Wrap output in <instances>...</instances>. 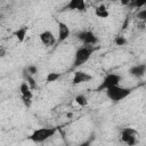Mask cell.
Instances as JSON below:
<instances>
[{
	"label": "cell",
	"mask_w": 146,
	"mask_h": 146,
	"mask_svg": "<svg viewBox=\"0 0 146 146\" xmlns=\"http://www.w3.org/2000/svg\"><path fill=\"white\" fill-rule=\"evenodd\" d=\"M95 51H96L95 47H90V46H81V47H79L76 49L75 54H74L73 67H80L81 65L87 63Z\"/></svg>",
	"instance_id": "6da1fadb"
},
{
	"label": "cell",
	"mask_w": 146,
	"mask_h": 146,
	"mask_svg": "<svg viewBox=\"0 0 146 146\" xmlns=\"http://www.w3.org/2000/svg\"><path fill=\"white\" fill-rule=\"evenodd\" d=\"M131 92H132L131 88H125L122 86H115V87L106 90V96L113 103H119V102L125 99L128 96H130Z\"/></svg>",
	"instance_id": "7a4b0ae2"
},
{
	"label": "cell",
	"mask_w": 146,
	"mask_h": 146,
	"mask_svg": "<svg viewBox=\"0 0 146 146\" xmlns=\"http://www.w3.org/2000/svg\"><path fill=\"white\" fill-rule=\"evenodd\" d=\"M57 132V128L55 127H44V128H39L34 130L30 136L29 139L34 141V143H43L51 138L55 133Z\"/></svg>",
	"instance_id": "3957f363"
},
{
	"label": "cell",
	"mask_w": 146,
	"mask_h": 146,
	"mask_svg": "<svg viewBox=\"0 0 146 146\" xmlns=\"http://www.w3.org/2000/svg\"><path fill=\"white\" fill-rule=\"evenodd\" d=\"M121 80H122L121 75L115 74V73H110V74H107V75L103 79V81L100 82V84L97 87L96 91H103V90L106 91V90L110 89V88H113V87H115V86H120Z\"/></svg>",
	"instance_id": "277c9868"
},
{
	"label": "cell",
	"mask_w": 146,
	"mask_h": 146,
	"mask_svg": "<svg viewBox=\"0 0 146 146\" xmlns=\"http://www.w3.org/2000/svg\"><path fill=\"white\" fill-rule=\"evenodd\" d=\"M139 133L133 128H124L121 131V139L128 146H135L138 143Z\"/></svg>",
	"instance_id": "5b68a950"
},
{
	"label": "cell",
	"mask_w": 146,
	"mask_h": 146,
	"mask_svg": "<svg viewBox=\"0 0 146 146\" xmlns=\"http://www.w3.org/2000/svg\"><path fill=\"white\" fill-rule=\"evenodd\" d=\"M76 38L83 43V46H90V47H95V44L98 43V38L97 35L90 31V30H84V31H80L76 33Z\"/></svg>",
	"instance_id": "8992f818"
},
{
	"label": "cell",
	"mask_w": 146,
	"mask_h": 146,
	"mask_svg": "<svg viewBox=\"0 0 146 146\" xmlns=\"http://www.w3.org/2000/svg\"><path fill=\"white\" fill-rule=\"evenodd\" d=\"M19 92H21V96H22V100L24 103V105L26 107H31L32 105V97H33V92H32V89L31 87L25 82L23 81L19 86Z\"/></svg>",
	"instance_id": "52a82bcc"
},
{
	"label": "cell",
	"mask_w": 146,
	"mask_h": 146,
	"mask_svg": "<svg viewBox=\"0 0 146 146\" xmlns=\"http://www.w3.org/2000/svg\"><path fill=\"white\" fill-rule=\"evenodd\" d=\"M129 74L136 79H141L146 74V63H140L129 68Z\"/></svg>",
	"instance_id": "ba28073f"
},
{
	"label": "cell",
	"mask_w": 146,
	"mask_h": 146,
	"mask_svg": "<svg viewBox=\"0 0 146 146\" xmlns=\"http://www.w3.org/2000/svg\"><path fill=\"white\" fill-rule=\"evenodd\" d=\"M58 38H57V42H63L65 41L68 36H70V27L66 23L62 22V21H58Z\"/></svg>",
	"instance_id": "9c48e42d"
},
{
	"label": "cell",
	"mask_w": 146,
	"mask_h": 146,
	"mask_svg": "<svg viewBox=\"0 0 146 146\" xmlns=\"http://www.w3.org/2000/svg\"><path fill=\"white\" fill-rule=\"evenodd\" d=\"M39 38H40L41 43H42L43 46H46V47H51V46H54L55 42H56V39H55L52 32H51V31H48V30L41 32V33L39 34Z\"/></svg>",
	"instance_id": "30bf717a"
},
{
	"label": "cell",
	"mask_w": 146,
	"mask_h": 146,
	"mask_svg": "<svg viewBox=\"0 0 146 146\" xmlns=\"http://www.w3.org/2000/svg\"><path fill=\"white\" fill-rule=\"evenodd\" d=\"M92 79L91 74L87 73V72H83V71H76L73 75V79H72V83L73 84H80V83H84V82H88Z\"/></svg>",
	"instance_id": "8fae6325"
},
{
	"label": "cell",
	"mask_w": 146,
	"mask_h": 146,
	"mask_svg": "<svg viewBox=\"0 0 146 146\" xmlns=\"http://www.w3.org/2000/svg\"><path fill=\"white\" fill-rule=\"evenodd\" d=\"M65 9L68 10H79V11H86L87 5L84 0H71L65 6Z\"/></svg>",
	"instance_id": "7c38bea8"
},
{
	"label": "cell",
	"mask_w": 146,
	"mask_h": 146,
	"mask_svg": "<svg viewBox=\"0 0 146 146\" xmlns=\"http://www.w3.org/2000/svg\"><path fill=\"white\" fill-rule=\"evenodd\" d=\"M27 31H29V27L26 25H23L21 27H18L15 32H14V36L19 41V42H23L26 38V34H27Z\"/></svg>",
	"instance_id": "4fadbf2b"
},
{
	"label": "cell",
	"mask_w": 146,
	"mask_h": 146,
	"mask_svg": "<svg viewBox=\"0 0 146 146\" xmlns=\"http://www.w3.org/2000/svg\"><path fill=\"white\" fill-rule=\"evenodd\" d=\"M95 15L98 17V18H107L110 13L107 10V7L105 5H99L96 7L95 9Z\"/></svg>",
	"instance_id": "5bb4252c"
},
{
	"label": "cell",
	"mask_w": 146,
	"mask_h": 146,
	"mask_svg": "<svg viewBox=\"0 0 146 146\" xmlns=\"http://www.w3.org/2000/svg\"><path fill=\"white\" fill-rule=\"evenodd\" d=\"M23 78H24V81L31 87V89L32 90H34V89H36V87H38V84H36V81H35V79H34V76H32V75H30V74H27L24 70H23Z\"/></svg>",
	"instance_id": "9a60e30c"
},
{
	"label": "cell",
	"mask_w": 146,
	"mask_h": 146,
	"mask_svg": "<svg viewBox=\"0 0 146 146\" xmlns=\"http://www.w3.org/2000/svg\"><path fill=\"white\" fill-rule=\"evenodd\" d=\"M62 76L60 73H57V72H49L46 76V82L47 83H51V82H55L57 81L59 78Z\"/></svg>",
	"instance_id": "2e32d148"
},
{
	"label": "cell",
	"mask_w": 146,
	"mask_h": 146,
	"mask_svg": "<svg viewBox=\"0 0 146 146\" xmlns=\"http://www.w3.org/2000/svg\"><path fill=\"white\" fill-rule=\"evenodd\" d=\"M75 103L78 104V105H80V106H87L88 105V98L84 96V95H78L76 97H75Z\"/></svg>",
	"instance_id": "e0dca14e"
},
{
	"label": "cell",
	"mask_w": 146,
	"mask_h": 146,
	"mask_svg": "<svg viewBox=\"0 0 146 146\" xmlns=\"http://www.w3.org/2000/svg\"><path fill=\"white\" fill-rule=\"evenodd\" d=\"M24 71H25L27 74L34 76V75L38 73V66H36V65H27V66L24 68Z\"/></svg>",
	"instance_id": "ac0fdd59"
},
{
	"label": "cell",
	"mask_w": 146,
	"mask_h": 146,
	"mask_svg": "<svg viewBox=\"0 0 146 146\" xmlns=\"http://www.w3.org/2000/svg\"><path fill=\"white\" fill-rule=\"evenodd\" d=\"M136 17L139 19V21H143V22H146V9L145 8H141L137 11L136 14Z\"/></svg>",
	"instance_id": "d6986e66"
},
{
	"label": "cell",
	"mask_w": 146,
	"mask_h": 146,
	"mask_svg": "<svg viewBox=\"0 0 146 146\" xmlns=\"http://www.w3.org/2000/svg\"><path fill=\"white\" fill-rule=\"evenodd\" d=\"M114 43H115L116 46H124V44L127 43V39H125L123 35H117V36H115V39H114Z\"/></svg>",
	"instance_id": "ffe728a7"
},
{
	"label": "cell",
	"mask_w": 146,
	"mask_h": 146,
	"mask_svg": "<svg viewBox=\"0 0 146 146\" xmlns=\"http://www.w3.org/2000/svg\"><path fill=\"white\" fill-rule=\"evenodd\" d=\"M79 146H91V140H90V139H88V140L83 141L82 144H80Z\"/></svg>",
	"instance_id": "44dd1931"
}]
</instances>
